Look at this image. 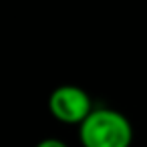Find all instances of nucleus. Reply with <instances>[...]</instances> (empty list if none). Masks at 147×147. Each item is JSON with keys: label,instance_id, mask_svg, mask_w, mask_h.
Listing matches in <instances>:
<instances>
[{"label": "nucleus", "instance_id": "nucleus-1", "mask_svg": "<svg viewBox=\"0 0 147 147\" xmlns=\"http://www.w3.org/2000/svg\"><path fill=\"white\" fill-rule=\"evenodd\" d=\"M79 141L83 147H131L133 125L117 109L95 107L79 125Z\"/></svg>", "mask_w": 147, "mask_h": 147}, {"label": "nucleus", "instance_id": "nucleus-2", "mask_svg": "<svg viewBox=\"0 0 147 147\" xmlns=\"http://www.w3.org/2000/svg\"><path fill=\"white\" fill-rule=\"evenodd\" d=\"M93 109L95 107L89 93L79 85H59L49 95L51 115L67 125H81Z\"/></svg>", "mask_w": 147, "mask_h": 147}, {"label": "nucleus", "instance_id": "nucleus-3", "mask_svg": "<svg viewBox=\"0 0 147 147\" xmlns=\"http://www.w3.org/2000/svg\"><path fill=\"white\" fill-rule=\"evenodd\" d=\"M34 147H69L63 139H59V137H45V139H40Z\"/></svg>", "mask_w": 147, "mask_h": 147}]
</instances>
